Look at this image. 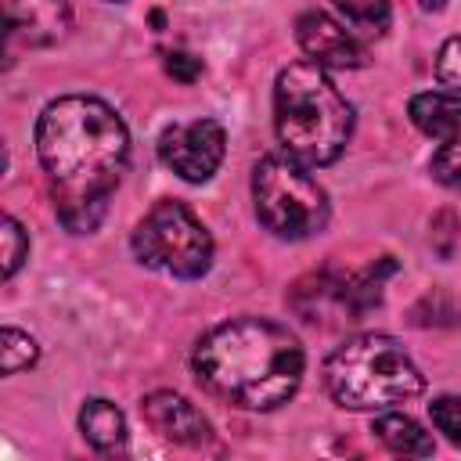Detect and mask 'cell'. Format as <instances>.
Returning <instances> with one entry per match:
<instances>
[{
  "mask_svg": "<svg viewBox=\"0 0 461 461\" xmlns=\"http://www.w3.org/2000/svg\"><path fill=\"white\" fill-rule=\"evenodd\" d=\"M36 155L65 230H97L130 162V133L115 108L86 94L50 101L36 122Z\"/></svg>",
  "mask_w": 461,
  "mask_h": 461,
  "instance_id": "obj_1",
  "label": "cell"
},
{
  "mask_svg": "<svg viewBox=\"0 0 461 461\" xmlns=\"http://www.w3.org/2000/svg\"><path fill=\"white\" fill-rule=\"evenodd\" d=\"M191 364L212 396L245 411H274L295 396L306 357L288 328L259 317H238L205 331Z\"/></svg>",
  "mask_w": 461,
  "mask_h": 461,
  "instance_id": "obj_2",
  "label": "cell"
},
{
  "mask_svg": "<svg viewBox=\"0 0 461 461\" xmlns=\"http://www.w3.org/2000/svg\"><path fill=\"white\" fill-rule=\"evenodd\" d=\"M274 126L295 162L328 166L349 144L353 108L321 65L292 61L274 83Z\"/></svg>",
  "mask_w": 461,
  "mask_h": 461,
  "instance_id": "obj_3",
  "label": "cell"
},
{
  "mask_svg": "<svg viewBox=\"0 0 461 461\" xmlns=\"http://www.w3.org/2000/svg\"><path fill=\"white\" fill-rule=\"evenodd\" d=\"M324 385L339 407L385 411L421 396L425 375L396 339L371 331V335L349 339L328 357Z\"/></svg>",
  "mask_w": 461,
  "mask_h": 461,
  "instance_id": "obj_4",
  "label": "cell"
},
{
  "mask_svg": "<svg viewBox=\"0 0 461 461\" xmlns=\"http://www.w3.org/2000/svg\"><path fill=\"white\" fill-rule=\"evenodd\" d=\"M252 202L259 223L288 241H303L324 230L328 194L292 155H267L252 169Z\"/></svg>",
  "mask_w": 461,
  "mask_h": 461,
  "instance_id": "obj_5",
  "label": "cell"
},
{
  "mask_svg": "<svg viewBox=\"0 0 461 461\" xmlns=\"http://www.w3.org/2000/svg\"><path fill=\"white\" fill-rule=\"evenodd\" d=\"M133 256L173 277H202L212 267V238L184 202H158L133 230Z\"/></svg>",
  "mask_w": 461,
  "mask_h": 461,
  "instance_id": "obj_6",
  "label": "cell"
},
{
  "mask_svg": "<svg viewBox=\"0 0 461 461\" xmlns=\"http://www.w3.org/2000/svg\"><path fill=\"white\" fill-rule=\"evenodd\" d=\"M227 151V133L216 119L176 122L158 137V158L187 184H205Z\"/></svg>",
  "mask_w": 461,
  "mask_h": 461,
  "instance_id": "obj_7",
  "label": "cell"
},
{
  "mask_svg": "<svg viewBox=\"0 0 461 461\" xmlns=\"http://www.w3.org/2000/svg\"><path fill=\"white\" fill-rule=\"evenodd\" d=\"M295 40L306 50V58L321 68H360L364 65V47L349 29H342L331 14L324 11H306L295 22Z\"/></svg>",
  "mask_w": 461,
  "mask_h": 461,
  "instance_id": "obj_8",
  "label": "cell"
},
{
  "mask_svg": "<svg viewBox=\"0 0 461 461\" xmlns=\"http://www.w3.org/2000/svg\"><path fill=\"white\" fill-rule=\"evenodd\" d=\"M140 414L144 421L169 443H180V447H202L209 443V421L205 414L180 393H169V389H158V393H148L140 400Z\"/></svg>",
  "mask_w": 461,
  "mask_h": 461,
  "instance_id": "obj_9",
  "label": "cell"
},
{
  "mask_svg": "<svg viewBox=\"0 0 461 461\" xmlns=\"http://www.w3.org/2000/svg\"><path fill=\"white\" fill-rule=\"evenodd\" d=\"M7 36L25 47H50L68 36L72 11L65 0H4Z\"/></svg>",
  "mask_w": 461,
  "mask_h": 461,
  "instance_id": "obj_10",
  "label": "cell"
},
{
  "mask_svg": "<svg viewBox=\"0 0 461 461\" xmlns=\"http://www.w3.org/2000/svg\"><path fill=\"white\" fill-rule=\"evenodd\" d=\"M411 122L436 140H454L461 137V97L450 90H429L411 97Z\"/></svg>",
  "mask_w": 461,
  "mask_h": 461,
  "instance_id": "obj_11",
  "label": "cell"
},
{
  "mask_svg": "<svg viewBox=\"0 0 461 461\" xmlns=\"http://www.w3.org/2000/svg\"><path fill=\"white\" fill-rule=\"evenodd\" d=\"M79 432L101 454H115V450L126 447V418H122V411L112 400H101V396H94V400L83 403V411H79Z\"/></svg>",
  "mask_w": 461,
  "mask_h": 461,
  "instance_id": "obj_12",
  "label": "cell"
},
{
  "mask_svg": "<svg viewBox=\"0 0 461 461\" xmlns=\"http://www.w3.org/2000/svg\"><path fill=\"white\" fill-rule=\"evenodd\" d=\"M371 432L382 447H389L393 454H414V457H429L432 454V439L429 432L407 418V414H396V411H385L371 421Z\"/></svg>",
  "mask_w": 461,
  "mask_h": 461,
  "instance_id": "obj_13",
  "label": "cell"
},
{
  "mask_svg": "<svg viewBox=\"0 0 461 461\" xmlns=\"http://www.w3.org/2000/svg\"><path fill=\"white\" fill-rule=\"evenodd\" d=\"M353 36H382L389 29V0H331Z\"/></svg>",
  "mask_w": 461,
  "mask_h": 461,
  "instance_id": "obj_14",
  "label": "cell"
},
{
  "mask_svg": "<svg viewBox=\"0 0 461 461\" xmlns=\"http://www.w3.org/2000/svg\"><path fill=\"white\" fill-rule=\"evenodd\" d=\"M40 357V346L29 331L22 328H4L0 331V364H4V375H18L22 367H32Z\"/></svg>",
  "mask_w": 461,
  "mask_h": 461,
  "instance_id": "obj_15",
  "label": "cell"
},
{
  "mask_svg": "<svg viewBox=\"0 0 461 461\" xmlns=\"http://www.w3.org/2000/svg\"><path fill=\"white\" fill-rule=\"evenodd\" d=\"M432 176L443 184V187H450V191H457L461 194V137H454V140H443V148L432 155Z\"/></svg>",
  "mask_w": 461,
  "mask_h": 461,
  "instance_id": "obj_16",
  "label": "cell"
},
{
  "mask_svg": "<svg viewBox=\"0 0 461 461\" xmlns=\"http://www.w3.org/2000/svg\"><path fill=\"white\" fill-rule=\"evenodd\" d=\"M4 230V277H14V270L22 267V259L29 256V234L22 230V223L14 216H4L0 223Z\"/></svg>",
  "mask_w": 461,
  "mask_h": 461,
  "instance_id": "obj_17",
  "label": "cell"
},
{
  "mask_svg": "<svg viewBox=\"0 0 461 461\" xmlns=\"http://www.w3.org/2000/svg\"><path fill=\"white\" fill-rule=\"evenodd\" d=\"M429 418H432V425H436L454 447H461V400H457V396H439V400H432V403H429Z\"/></svg>",
  "mask_w": 461,
  "mask_h": 461,
  "instance_id": "obj_18",
  "label": "cell"
},
{
  "mask_svg": "<svg viewBox=\"0 0 461 461\" xmlns=\"http://www.w3.org/2000/svg\"><path fill=\"white\" fill-rule=\"evenodd\" d=\"M436 76H439V83L450 94L461 97V36H454V40H447L439 47V54H436Z\"/></svg>",
  "mask_w": 461,
  "mask_h": 461,
  "instance_id": "obj_19",
  "label": "cell"
},
{
  "mask_svg": "<svg viewBox=\"0 0 461 461\" xmlns=\"http://www.w3.org/2000/svg\"><path fill=\"white\" fill-rule=\"evenodd\" d=\"M166 72L169 76H176V79H184V83H191L198 72H202V61L198 58H191V54H166Z\"/></svg>",
  "mask_w": 461,
  "mask_h": 461,
  "instance_id": "obj_20",
  "label": "cell"
},
{
  "mask_svg": "<svg viewBox=\"0 0 461 461\" xmlns=\"http://www.w3.org/2000/svg\"><path fill=\"white\" fill-rule=\"evenodd\" d=\"M418 4H421V7H439L443 0H418Z\"/></svg>",
  "mask_w": 461,
  "mask_h": 461,
  "instance_id": "obj_21",
  "label": "cell"
}]
</instances>
